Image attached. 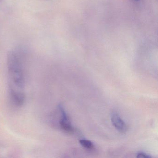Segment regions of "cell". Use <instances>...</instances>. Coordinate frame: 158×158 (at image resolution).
Segmentation results:
<instances>
[{
  "label": "cell",
  "instance_id": "cell-1",
  "mask_svg": "<svg viewBox=\"0 0 158 158\" xmlns=\"http://www.w3.org/2000/svg\"><path fill=\"white\" fill-rule=\"evenodd\" d=\"M8 69L12 99L17 106H22L25 99L24 75L21 58L15 52L8 54Z\"/></svg>",
  "mask_w": 158,
  "mask_h": 158
},
{
  "label": "cell",
  "instance_id": "cell-2",
  "mask_svg": "<svg viewBox=\"0 0 158 158\" xmlns=\"http://www.w3.org/2000/svg\"><path fill=\"white\" fill-rule=\"evenodd\" d=\"M59 109L61 115L60 121V125L61 128L67 133H73L74 128L72 127L66 111L61 104L59 105Z\"/></svg>",
  "mask_w": 158,
  "mask_h": 158
},
{
  "label": "cell",
  "instance_id": "cell-3",
  "mask_svg": "<svg viewBox=\"0 0 158 158\" xmlns=\"http://www.w3.org/2000/svg\"><path fill=\"white\" fill-rule=\"evenodd\" d=\"M111 121L113 125L120 133H125L127 130V127L123 120L117 113L113 112L111 114Z\"/></svg>",
  "mask_w": 158,
  "mask_h": 158
},
{
  "label": "cell",
  "instance_id": "cell-4",
  "mask_svg": "<svg viewBox=\"0 0 158 158\" xmlns=\"http://www.w3.org/2000/svg\"><path fill=\"white\" fill-rule=\"evenodd\" d=\"M79 142L82 146L88 149H92L94 148L93 142H91L90 140H88V139H80L79 140Z\"/></svg>",
  "mask_w": 158,
  "mask_h": 158
},
{
  "label": "cell",
  "instance_id": "cell-5",
  "mask_svg": "<svg viewBox=\"0 0 158 158\" xmlns=\"http://www.w3.org/2000/svg\"><path fill=\"white\" fill-rule=\"evenodd\" d=\"M136 157L138 158H151V156L144 152H139L137 154Z\"/></svg>",
  "mask_w": 158,
  "mask_h": 158
},
{
  "label": "cell",
  "instance_id": "cell-6",
  "mask_svg": "<svg viewBox=\"0 0 158 158\" xmlns=\"http://www.w3.org/2000/svg\"><path fill=\"white\" fill-rule=\"evenodd\" d=\"M135 1H138L139 0H135Z\"/></svg>",
  "mask_w": 158,
  "mask_h": 158
}]
</instances>
